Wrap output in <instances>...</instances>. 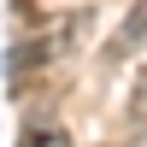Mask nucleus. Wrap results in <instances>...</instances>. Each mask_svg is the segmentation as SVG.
Returning a JSON list of instances; mask_svg holds the SVG:
<instances>
[{
    "label": "nucleus",
    "mask_w": 147,
    "mask_h": 147,
    "mask_svg": "<svg viewBox=\"0 0 147 147\" xmlns=\"http://www.w3.org/2000/svg\"><path fill=\"white\" fill-rule=\"evenodd\" d=\"M141 41H147V0H136V6L124 12V24H118V35L106 41V53H112V59H124V53H136Z\"/></svg>",
    "instance_id": "nucleus-1"
},
{
    "label": "nucleus",
    "mask_w": 147,
    "mask_h": 147,
    "mask_svg": "<svg viewBox=\"0 0 147 147\" xmlns=\"http://www.w3.org/2000/svg\"><path fill=\"white\" fill-rule=\"evenodd\" d=\"M129 118H136V124H147V71L136 77V88H129Z\"/></svg>",
    "instance_id": "nucleus-2"
}]
</instances>
